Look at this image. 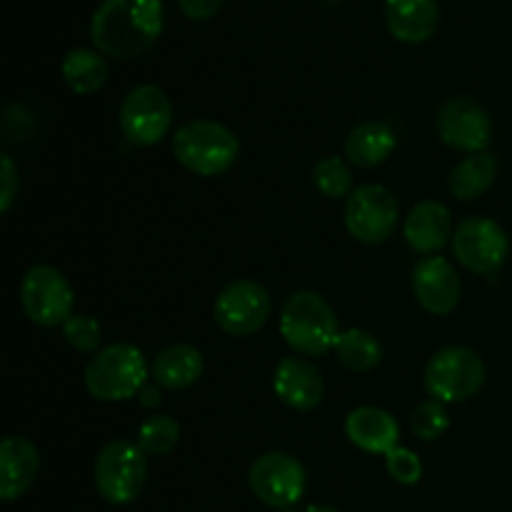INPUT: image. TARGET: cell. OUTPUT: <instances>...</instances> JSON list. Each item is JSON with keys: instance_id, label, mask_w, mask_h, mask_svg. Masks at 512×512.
Here are the masks:
<instances>
[{"instance_id": "4dcf8cb0", "label": "cell", "mask_w": 512, "mask_h": 512, "mask_svg": "<svg viewBox=\"0 0 512 512\" xmlns=\"http://www.w3.org/2000/svg\"><path fill=\"white\" fill-rule=\"evenodd\" d=\"M225 0H178L180 10L188 15L190 20H208L223 8Z\"/></svg>"}, {"instance_id": "52a82bcc", "label": "cell", "mask_w": 512, "mask_h": 512, "mask_svg": "<svg viewBox=\"0 0 512 512\" xmlns=\"http://www.w3.org/2000/svg\"><path fill=\"white\" fill-rule=\"evenodd\" d=\"M73 288L53 265H33L20 285V305L30 323L40 328H63L73 315Z\"/></svg>"}, {"instance_id": "4316f807", "label": "cell", "mask_w": 512, "mask_h": 512, "mask_svg": "<svg viewBox=\"0 0 512 512\" xmlns=\"http://www.w3.org/2000/svg\"><path fill=\"white\" fill-rule=\"evenodd\" d=\"M448 425H450V418H448V410H445V403H440V400L435 398L423 400V403L413 410V415H410V428H413V435L418 440H425V443L438 440L440 435L448 430Z\"/></svg>"}, {"instance_id": "5b68a950", "label": "cell", "mask_w": 512, "mask_h": 512, "mask_svg": "<svg viewBox=\"0 0 512 512\" xmlns=\"http://www.w3.org/2000/svg\"><path fill=\"white\" fill-rule=\"evenodd\" d=\"M95 490L110 505H128L143 493L148 480V458L138 443L110 440L95 458Z\"/></svg>"}, {"instance_id": "7402d4cb", "label": "cell", "mask_w": 512, "mask_h": 512, "mask_svg": "<svg viewBox=\"0 0 512 512\" xmlns=\"http://www.w3.org/2000/svg\"><path fill=\"white\" fill-rule=\"evenodd\" d=\"M495 178H498V158L483 150V153L468 155L455 165L448 188L458 200H475L493 188Z\"/></svg>"}, {"instance_id": "9c48e42d", "label": "cell", "mask_w": 512, "mask_h": 512, "mask_svg": "<svg viewBox=\"0 0 512 512\" xmlns=\"http://www.w3.org/2000/svg\"><path fill=\"white\" fill-rule=\"evenodd\" d=\"M453 253L475 275H495L510 253L508 233L490 218H465L453 233Z\"/></svg>"}, {"instance_id": "8fae6325", "label": "cell", "mask_w": 512, "mask_h": 512, "mask_svg": "<svg viewBox=\"0 0 512 512\" xmlns=\"http://www.w3.org/2000/svg\"><path fill=\"white\" fill-rule=\"evenodd\" d=\"M173 123V105L158 85H138L120 105V128L135 145H155L165 138Z\"/></svg>"}, {"instance_id": "83f0119b", "label": "cell", "mask_w": 512, "mask_h": 512, "mask_svg": "<svg viewBox=\"0 0 512 512\" xmlns=\"http://www.w3.org/2000/svg\"><path fill=\"white\" fill-rule=\"evenodd\" d=\"M63 338L78 353H98L103 330H100L98 320L90 315H70L68 323L63 325Z\"/></svg>"}, {"instance_id": "e0dca14e", "label": "cell", "mask_w": 512, "mask_h": 512, "mask_svg": "<svg viewBox=\"0 0 512 512\" xmlns=\"http://www.w3.org/2000/svg\"><path fill=\"white\" fill-rule=\"evenodd\" d=\"M453 220L450 210L438 200H423L408 213L403 223V235L415 253L433 255L453 240Z\"/></svg>"}, {"instance_id": "603a6c76", "label": "cell", "mask_w": 512, "mask_h": 512, "mask_svg": "<svg viewBox=\"0 0 512 512\" xmlns=\"http://www.w3.org/2000/svg\"><path fill=\"white\" fill-rule=\"evenodd\" d=\"M60 70L68 88L78 95H93L108 83V63L98 50L73 48L63 58Z\"/></svg>"}, {"instance_id": "ba28073f", "label": "cell", "mask_w": 512, "mask_h": 512, "mask_svg": "<svg viewBox=\"0 0 512 512\" xmlns=\"http://www.w3.org/2000/svg\"><path fill=\"white\" fill-rule=\"evenodd\" d=\"M400 208L385 185H360L345 200V228L365 245H380L393 238Z\"/></svg>"}, {"instance_id": "d6a6232c", "label": "cell", "mask_w": 512, "mask_h": 512, "mask_svg": "<svg viewBox=\"0 0 512 512\" xmlns=\"http://www.w3.org/2000/svg\"><path fill=\"white\" fill-rule=\"evenodd\" d=\"M305 512H338V510L328 508V505H310V508H305Z\"/></svg>"}, {"instance_id": "7a4b0ae2", "label": "cell", "mask_w": 512, "mask_h": 512, "mask_svg": "<svg viewBox=\"0 0 512 512\" xmlns=\"http://www.w3.org/2000/svg\"><path fill=\"white\" fill-rule=\"evenodd\" d=\"M280 333L295 353L308 358H318L333 350L340 335L335 310L330 308L328 300L310 290H300L285 300L280 313Z\"/></svg>"}, {"instance_id": "9a60e30c", "label": "cell", "mask_w": 512, "mask_h": 512, "mask_svg": "<svg viewBox=\"0 0 512 512\" xmlns=\"http://www.w3.org/2000/svg\"><path fill=\"white\" fill-rule=\"evenodd\" d=\"M273 388L280 403L288 408L308 413L315 410L325 398V383L320 370L305 358H285L275 365Z\"/></svg>"}, {"instance_id": "836d02e7", "label": "cell", "mask_w": 512, "mask_h": 512, "mask_svg": "<svg viewBox=\"0 0 512 512\" xmlns=\"http://www.w3.org/2000/svg\"><path fill=\"white\" fill-rule=\"evenodd\" d=\"M320 3H323L325 8H335V5H338L340 0H320Z\"/></svg>"}, {"instance_id": "f1b7e54d", "label": "cell", "mask_w": 512, "mask_h": 512, "mask_svg": "<svg viewBox=\"0 0 512 512\" xmlns=\"http://www.w3.org/2000/svg\"><path fill=\"white\" fill-rule=\"evenodd\" d=\"M385 465H388L390 478L398 480L400 485H415L423 478V463L418 455L410 448H393L385 455Z\"/></svg>"}, {"instance_id": "ffe728a7", "label": "cell", "mask_w": 512, "mask_h": 512, "mask_svg": "<svg viewBox=\"0 0 512 512\" xmlns=\"http://www.w3.org/2000/svg\"><path fill=\"white\" fill-rule=\"evenodd\" d=\"M203 355L193 345H168L155 355L153 365H150V375H153L155 385L165 390H185L195 385L203 375Z\"/></svg>"}, {"instance_id": "d4e9b609", "label": "cell", "mask_w": 512, "mask_h": 512, "mask_svg": "<svg viewBox=\"0 0 512 512\" xmlns=\"http://www.w3.org/2000/svg\"><path fill=\"white\" fill-rule=\"evenodd\" d=\"M180 443V423L170 415H153L138 428V445L145 455H168Z\"/></svg>"}, {"instance_id": "8992f818", "label": "cell", "mask_w": 512, "mask_h": 512, "mask_svg": "<svg viewBox=\"0 0 512 512\" xmlns=\"http://www.w3.org/2000/svg\"><path fill=\"white\" fill-rule=\"evenodd\" d=\"M485 385V363L475 350L450 345L438 350L425 368V390L440 403L470 400Z\"/></svg>"}, {"instance_id": "7c38bea8", "label": "cell", "mask_w": 512, "mask_h": 512, "mask_svg": "<svg viewBox=\"0 0 512 512\" xmlns=\"http://www.w3.org/2000/svg\"><path fill=\"white\" fill-rule=\"evenodd\" d=\"M438 133L448 148L470 155L483 153L493 138V120L483 103L468 95H455L440 105Z\"/></svg>"}, {"instance_id": "2e32d148", "label": "cell", "mask_w": 512, "mask_h": 512, "mask_svg": "<svg viewBox=\"0 0 512 512\" xmlns=\"http://www.w3.org/2000/svg\"><path fill=\"white\" fill-rule=\"evenodd\" d=\"M40 473V453L28 438L10 435L0 445V498L5 503L23 498Z\"/></svg>"}, {"instance_id": "5bb4252c", "label": "cell", "mask_w": 512, "mask_h": 512, "mask_svg": "<svg viewBox=\"0 0 512 512\" xmlns=\"http://www.w3.org/2000/svg\"><path fill=\"white\" fill-rule=\"evenodd\" d=\"M413 293L420 308L433 315H448L460 303V278L453 263L440 255L420 260L413 270Z\"/></svg>"}, {"instance_id": "f546056e", "label": "cell", "mask_w": 512, "mask_h": 512, "mask_svg": "<svg viewBox=\"0 0 512 512\" xmlns=\"http://www.w3.org/2000/svg\"><path fill=\"white\" fill-rule=\"evenodd\" d=\"M0 183H3V190H0V210L8 213L10 205H13L15 195H18L20 178L18 168H15L13 158L10 155H0Z\"/></svg>"}, {"instance_id": "3957f363", "label": "cell", "mask_w": 512, "mask_h": 512, "mask_svg": "<svg viewBox=\"0 0 512 512\" xmlns=\"http://www.w3.org/2000/svg\"><path fill=\"white\" fill-rule=\"evenodd\" d=\"M173 153L185 170L200 178H213L233 168L240 143L233 130L215 120H188L175 130Z\"/></svg>"}, {"instance_id": "d6986e66", "label": "cell", "mask_w": 512, "mask_h": 512, "mask_svg": "<svg viewBox=\"0 0 512 512\" xmlns=\"http://www.w3.org/2000/svg\"><path fill=\"white\" fill-rule=\"evenodd\" d=\"M385 20L400 43H425L438 33V0H385Z\"/></svg>"}, {"instance_id": "30bf717a", "label": "cell", "mask_w": 512, "mask_h": 512, "mask_svg": "<svg viewBox=\"0 0 512 512\" xmlns=\"http://www.w3.org/2000/svg\"><path fill=\"white\" fill-rule=\"evenodd\" d=\"M273 300L270 293L255 280H235L225 285L215 298V323L220 330L235 338L253 335L268 323Z\"/></svg>"}, {"instance_id": "cb8c5ba5", "label": "cell", "mask_w": 512, "mask_h": 512, "mask_svg": "<svg viewBox=\"0 0 512 512\" xmlns=\"http://www.w3.org/2000/svg\"><path fill=\"white\" fill-rule=\"evenodd\" d=\"M335 355H338L340 365H345L348 370L365 373V370H373L380 363L383 348L368 330L350 328L335 340Z\"/></svg>"}, {"instance_id": "4fadbf2b", "label": "cell", "mask_w": 512, "mask_h": 512, "mask_svg": "<svg viewBox=\"0 0 512 512\" xmlns=\"http://www.w3.org/2000/svg\"><path fill=\"white\" fill-rule=\"evenodd\" d=\"M248 483L268 508H290L305 493V468L288 453H265L250 465Z\"/></svg>"}, {"instance_id": "277c9868", "label": "cell", "mask_w": 512, "mask_h": 512, "mask_svg": "<svg viewBox=\"0 0 512 512\" xmlns=\"http://www.w3.org/2000/svg\"><path fill=\"white\" fill-rule=\"evenodd\" d=\"M148 380L145 355L130 343H115L98 350L85 365V388L103 403L135 398Z\"/></svg>"}, {"instance_id": "1f68e13d", "label": "cell", "mask_w": 512, "mask_h": 512, "mask_svg": "<svg viewBox=\"0 0 512 512\" xmlns=\"http://www.w3.org/2000/svg\"><path fill=\"white\" fill-rule=\"evenodd\" d=\"M138 400H140V405H143V408H155V405L160 403L158 388H155V385L145 383L143 390H140V393H138Z\"/></svg>"}, {"instance_id": "6da1fadb", "label": "cell", "mask_w": 512, "mask_h": 512, "mask_svg": "<svg viewBox=\"0 0 512 512\" xmlns=\"http://www.w3.org/2000/svg\"><path fill=\"white\" fill-rule=\"evenodd\" d=\"M163 33L160 0H103L90 23L98 53L115 60H130L148 53Z\"/></svg>"}, {"instance_id": "44dd1931", "label": "cell", "mask_w": 512, "mask_h": 512, "mask_svg": "<svg viewBox=\"0 0 512 512\" xmlns=\"http://www.w3.org/2000/svg\"><path fill=\"white\" fill-rule=\"evenodd\" d=\"M395 150V133L385 123H360L345 140V158L358 168H375Z\"/></svg>"}, {"instance_id": "ac0fdd59", "label": "cell", "mask_w": 512, "mask_h": 512, "mask_svg": "<svg viewBox=\"0 0 512 512\" xmlns=\"http://www.w3.org/2000/svg\"><path fill=\"white\" fill-rule=\"evenodd\" d=\"M345 435L355 448L365 450V453L388 455L390 450L398 448L400 428L398 420L388 410L363 405L345 418Z\"/></svg>"}, {"instance_id": "484cf974", "label": "cell", "mask_w": 512, "mask_h": 512, "mask_svg": "<svg viewBox=\"0 0 512 512\" xmlns=\"http://www.w3.org/2000/svg\"><path fill=\"white\" fill-rule=\"evenodd\" d=\"M313 183L325 198H345L353 193V173L338 155H328L313 168Z\"/></svg>"}]
</instances>
